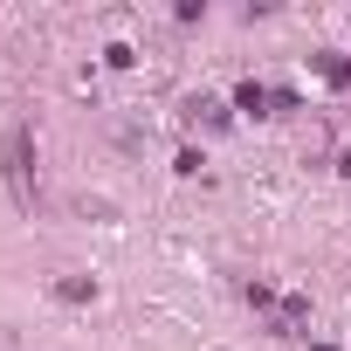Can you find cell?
<instances>
[{"mask_svg":"<svg viewBox=\"0 0 351 351\" xmlns=\"http://www.w3.org/2000/svg\"><path fill=\"white\" fill-rule=\"evenodd\" d=\"M56 296H62V303H90V282H83V276H62Z\"/></svg>","mask_w":351,"mask_h":351,"instance_id":"obj_5","label":"cell"},{"mask_svg":"<svg viewBox=\"0 0 351 351\" xmlns=\"http://www.w3.org/2000/svg\"><path fill=\"white\" fill-rule=\"evenodd\" d=\"M262 104H276L262 83H241V90H234V110H262Z\"/></svg>","mask_w":351,"mask_h":351,"instance_id":"obj_2","label":"cell"},{"mask_svg":"<svg viewBox=\"0 0 351 351\" xmlns=\"http://www.w3.org/2000/svg\"><path fill=\"white\" fill-rule=\"evenodd\" d=\"M317 69H324V83H337V90L351 83V62H344V56H317Z\"/></svg>","mask_w":351,"mask_h":351,"instance_id":"obj_3","label":"cell"},{"mask_svg":"<svg viewBox=\"0 0 351 351\" xmlns=\"http://www.w3.org/2000/svg\"><path fill=\"white\" fill-rule=\"evenodd\" d=\"M186 110H193V117H200V124H214V131H221V124H228V110H221V104H214V97H200V104H186Z\"/></svg>","mask_w":351,"mask_h":351,"instance_id":"obj_4","label":"cell"},{"mask_svg":"<svg viewBox=\"0 0 351 351\" xmlns=\"http://www.w3.org/2000/svg\"><path fill=\"white\" fill-rule=\"evenodd\" d=\"M0 165H8V193L21 207H35V131L28 124H8V138H0Z\"/></svg>","mask_w":351,"mask_h":351,"instance_id":"obj_1","label":"cell"}]
</instances>
